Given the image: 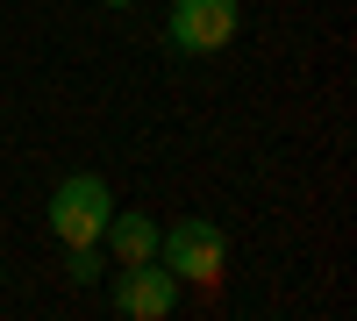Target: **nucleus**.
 Segmentation results:
<instances>
[{"mask_svg":"<svg viewBox=\"0 0 357 321\" xmlns=\"http://www.w3.org/2000/svg\"><path fill=\"white\" fill-rule=\"evenodd\" d=\"M236 29H243V0H172L165 43L178 57H215L236 43Z\"/></svg>","mask_w":357,"mask_h":321,"instance_id":"nucleus-3","label":"nucleus"},{"mask_svg":"<svg viewBox=\"0 0 357 321\" xmlns=\"http://www.w3.org/2000/svg\"><path fill=\"white\" fill-rule=\"evenodd\" d=\"M107 214H114V186L100 171H65L50 186V200H43V221H50L57 243H100Z\"/></svg>","mask_w":357,"mask_h":321,"instance_id":"nucleus-1","label":"nucleus"},{"mask_svg":"<svg viewBox=\"0 0 357 321\" xmlns=\"http://www.w3.org/2000/svg\"><path fill=\"white\" fill-rule=\"evenodd\" d=\"M158 265H165L178 285H215V279L229 272V236H222V221L178 214L165 236H158Z\"/></svg>","mask_w":357,"mask_h":321,"instance_id":"nucleus-2","label":"nucleus"},{"mask_svg":"<svg viewBox=\"0 0 357 321\" xmlns=\"http://www.w3.org/2000/svg\"><path fill=\"white\" fill-rule=\"evenodd\" d=\"M65 279H72V285L107 279V250H100V243H65Z\"/></svg>","mask_w":357,"mask_h":321,"instance_id":"nucleus-6","label":"nucleus"},{"mask_svg":"<svg viewBox=\"0 0 357 321\" xmlns=\"http://www.w3.org/2000/svg\"><path fill=\"white\" fill-rule=\"evenodd\" d=\"M114 314H122V321H165V314H178V279L158 265V257L114 265Z\"/></svg>","mask_w":357,"mask_h":321,"instance_id":"nucleus-4","label":"nucleus"},{"mask_svg":"<svg viewBox=\"0 0 357 321\" xmlns=\"http://www.w3.org/2000/svg\"><path fill=\"white\" fill-rule=\"evenodd\" d=\"M100 8H136V0H100Z\"/></svg>","mask_w":357,"mask_h":321,"instance_id":"nucleus-7","label":"nucleus"},{"mask_svg":"<svg viewBox=\"0 0 357 321\" xmlns=\"http://www.w3.org/2000/svg\"><path fill=\"white\" fill-rule=\"evenodd\" d=\"M158 236H165L158 214H143V208H114L107 228H100V250H107V265H143V257H158Z\"/></svg>","mask_w":357,"mask_h":321,"instance_id":"nucleus-5","label":"nucleus"}]
</instances>
